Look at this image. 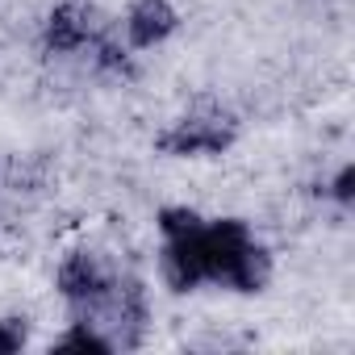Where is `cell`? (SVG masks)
Returning <instances> with one entry per match:
<instances>
[{"label": "cell", "mask_w": 355, "mask_h": 355, "mask_svg": "<svg viewBox=\"0 0 355 355\" xmlns=\"http://www.w3.org/2000/svg\"><path fill=\"white\" fill-rule=\"evenodd\" d=\"M201 268H205V284H218L243 297L263 293L272 280V255L243 218L201 222Z\"/></svg>", "instance_id": "6da1fadb"}, {"label": "cell", "mask_w": 355, "mask_h": 355, "mask_svg": "<svg viewBox=\"0 0 355 355\" xmlns=\"http://www.w3.org/2000/svg\"><path fill=\"white\" fill-rule=\"evenodd\" d=\"M201 214L189 205H163L159 226V280L171 293H197L205 284L201 268Z\"/></svg>", "instance_id": "7a4b0ae2"}, {"label": "cell", "mask_w": 355, "mask_h": 355, "mask_svg": "<svg viewBox=\"0 0 355 355\" xmlns=\"http://www.w3.org/2000/svg\"><path fill=\"white\" fill-rule=\"evenodd\" d=\"M239 142V117L218 101H197L184 117H175L159 138L155 150L167 159H214Z\"/></svg>", "instance_id": "3957f363"}, {"label": "cell", "mask_w": 355, "mask_h": 355, "mask_svg": "<svg viewBox=\"0 0 355 355\" xmlns=\"http://www.w3.org/2000/svg\"><path fill=\"white\" fill-rule=\"evenodd\" d=\"M113 280H117V272H109L92 251L63 255V263L55 272V288H59V301L67 305V318H88V322L101 326V313L109 305Z\"/></svg>", "instance_id": "277c9868"}, {"label": "cell", "mask_w": 355, "mask_h": 355, "mask_svg": "<svg viewBox=\"0 0 355 355\" xmlns=\"http://www.w3.org/2000/svg\"><path fill=\"white\" fill-rule=\"evenodd\" d=\"M109 30V21H101V13L84 0H59L42 21V55L51 59H71V55H88V46Z\"/></svg>", "instance_id": "5b68a950"}, {"label": "cell", "mask_w": 355, "mask_h": 355, "mask_svg": "<svg viewBox=\"0 0 355 355\" xmlns=\"http://www.w3.org/2000/svg\"><path fill=\"white\" fill-rule=\"evenodd\" d=\"M101 326L105 334L113 338V351H138L146 343V326H150V297H146V284L142 276L125 272L113 280V293H109V305L101 313Z\"/></svg>", "instance_id": "8992f818"}, {"label": "cell", "mask_w": 355, "mask_h": 355, "mask_svg": "<svg viewBox=\"0 0 355 355\" xmlns=\"http://www.w3.org/2000/svg\"><path fill=\"white\" fill-rule=\"evenodd\" d=\"M175 30H180V9H175L171 0H134L121 17V42L134 55L163 46Z\"/></svg>", "instance_id": "52a82bcc"}, {"label": "cell", "mask_w": 355, "mask_h": 355, "mask_svg": "<svg viewBox=\"0 0 355 355\" xmlns=\"http://www.w3.org/2000/svg\"><path fill=\"white\" fill-rule=\"evenodd\" d=\"M51 351H101V355H109L113 351V338L105 334V326H96L88 318H71L67 330L51 343Z\"/></svg>", "instance_id": "ba28073f"}, {"label": "cell", "mask_w": 355, "mask_h": 355, "mask_svg": "<svg viewBox=\"0 0 355 355\" xmlns=\"http://www.w3.org/2000/svg\"><path fill=\"white\" fill-rule=\"evenodd\" d=\"M26 343H30V318L26 313L0 318V355H17V351H26Z\"/></svg>", "instance_id": "9c48e42d"}, {"label": "cell", "mask_w": 355, "mask_h": 355, "mask_svg": "<svg viewBox=\"0 0 355 355\" xmlns=\"http://www.w3.org/2000/svg\"><path fill=\"white\" fill-rule=\"evenodd\" d=\"M326 197H330L343 214L355 205V163H343V167L334 171V180L326 184Z\"/></svg>", "instance_id": "30bf717a"}]
</instances>
